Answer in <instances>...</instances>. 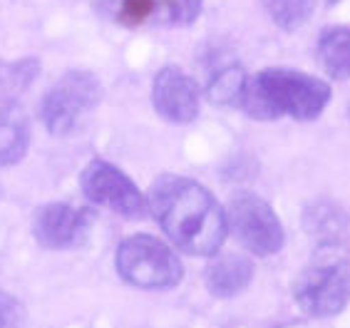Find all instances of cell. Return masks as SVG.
Returning <instances> with one entry per match:
<instances>
[{"instance_id":"cell-13","label":"cell","mask_w":350,"mask_h":328,"mask_svg":"<svg viewBox=\"0 0 350 328\" xmlns=\"http://www.w3.org/2000/svg\"><path fill=\"white\" fill-rule=\"evenodd\" d=\"M318 60L333 80L345 82L350 73V30L345 25L328 27L318 40Z\"/></svg>"},{"instance_id":"cell-2","label":"cell","mask_w":350,"mask_h":328,"mask_svg":"<svg viewBox=\"0 0 350 328\" xmlns=\"http://www.w3.org/2000/svg\"><path fill=\"white\" fill-rule=\"evenodd\" d=\"M330 102V85L316 75L291 70V67H266L243 80L236 105L261 122L291 117L310 122L321 117Z\"/></svg>"},{"instance_id":"cell-4","label":"cell","mask_w":350,"mask_h":328,"mask_svg":"<svg viewBox=\"0 0 350 328\" xmlns=\"http://www.w3.org/2000/svg\"><path fill=\"white\" fill-rule=\"evenodd\" d=\"M102 100V85L88 70H70L47 90L40 102V120L50 134L77 132Z\"/></svg>"},{"instance_id":"cell-5","label":"cell","mask_w":350,"mask_h":328,"mask_svg":"<svg viewBox=\"0 0 350 328\" xmlns=\"http://www.w3.org/2000/svg\"><path fill=\"white\" fill-rule=\"evenodd\" d=\"M117 271L137 288H174L184 279L179 256L152 234L127 236L117 249Z\"/></svg>"},{"instance_id":"cell-15","label":"cell","mask_w":350,"mask_h":328,"mask_svg":"<svg viewBox=\"0 0 350 328\" xmlns=\"http://www.w3.org/2000/svg\"><path fill=\"white\" fill-rule=\"evenodd\" d=\"M40 62L35 58H23V60H0V102L13 100L15 94L25 92L33 80L38 77Z\"/></svg>"},{"instance_id":"cell-18","label":"cell","mask_w":350,"mask_h":328,"mask_svg":"<svg viewBox=\"0 0 350 328\" xmlns=\"http://www.w3.org/2000/svg\"><path fill=\"white\" fill-rule=\"evenodd\" d=\"M154 15V0H122L117 21L124 27H139Z\"/></svg>"},{"instance_id":"cell-1","label":"cell","mask_w":350,"mask_h":328,"mask_svg":"<svg viewBox=\"0 0 350 328\" xmlns=\"http://www.w3.org/2000/svg\"><path fill=\"white\" fill-rule=\"evenodd\" d=\"M147 212L176 247L191 256L219 254L226 241V214L209 189L179 175L154 179L147 194Z\"/></svg>"},{"instance_id":"cell-9","label":"cell","mask_w":350,"mask_h":328,"mask_svg":"<svg viewBox=\"0 0 350 328\" xmlns=\"http://www.w3.org/2000/svg\"><path fill=\"white\" fill-rule=\"evenodd\" d=\"M152 102L159 117L172 125H189L199 114L202 88L199 82L187 75L182 67L167 65L154 75L152 85Z\"/></svg>"},{"instance_id":"cell-10","label":"cell","mask_w":350,"mask_h":328,"mask_svg":"<svg viewBox=\"0 0 350 328\" xmlns=\"http://www.w3.org/2000/svg\"><path fill=\"white\" fill-rule=\"evenodd\" d=\"M243 80V65L231 55L214 53L206 58V82H204V94L211 105H236L241 94Z\"/></svg>"},{"instance_id":"cell-3","label":"cell","mask_w":350,"mask_h":328,"mask_svg":"<svg viewBox=\"0 0 350 328\" xmlns=\"http://www.w3.org/2000/svg\"><path fill=\"white\" fill-rule=\"evenodd\" d=\"M298 306L310 316H336L348 303V256L340 244H321L316 259L293 286Z\"/></svg>"},{"instance_id":"cell-7","label":"cell","mask_w":350,"mask_h":328,"mask_svg":"<svg viewBox=\"0 0 350 328\" xmlns=\"http://www.w3.org/2000/svg\"><path fill=\"white\" fill-rule=\"evenodd\" d=\"M82 194L92 204L105 207L127 219H142L147 214V199L139 187L120 167L107 160H92L80 175Z\"/></svg>"},{"instance_id":"cell-19","label":"cell","mask_w":350,"mask_h":328,"mask_svg":"<svg viewBox=\"0 0 350 328\" xmlns=\"http://www.w3.org/2000/svg\"><path fill=\"white\" fill-rule=\"evenodd\" d=\"M23 323H25L23 303L8 291H0V328H23Z\"/></svg>"},{"instance_id":"cell-11","label":"cell","mask_w":350,"mask_h":328,"mask_svg":"<svg viewBox=\"0 0 350 328\" xmlns=\"http://www.w3.org/2000/svg\"><path fill=\"white\" fill-rule=\"evenodd\" d=\"M254 279V264L241 254H221L211 259L204 271V283L219 299H231L241 294Z\"/></svg>"},{"instance_id":"cell-6","label":"cell","mask_w":350,"mask_h":328,"mask_svg":"<svg viewBox=\"0 0 350 328\" xmlns=\"http://www.w3.org/2000/svg\"><path fill=\"white\" fill-rule=\"evenodd\" d=\"M226 214V229L236 241L258 256H273L283 247V227L269 201L254 192H239L231 197Z\"/></svg>"},{"instance_id":"cell-16","label":"cell","mask_w":350,"mask_h":328,"mask_svg":"<svg viewBox=\"0 0 350 328\" xmlns=\"http://www.w3.org/2000/svg\"><path fill=\"white\" fill-rule=\"evenodd\" d=\"M271 21L281 30H298L316 13L318 0H261Z\"/></svg>"},{"instance_id":"cell-14","label":"cell","mask_w":350,"mask_h":328,"mask_svg":"<svg viewBox=\"0 0 350 328\" xmlns=\"http://www.w3.org/2000/svg\"><path fill=\"white\" fill-rule=\"evenodd\" d=\"M306 229L310 236L321 239V244H340L345 239V214L343 209L328 201H318L306 212Z\"/></svg>"},{"instance_id":"cell-8","label":"cell","mask_w":350,"mask_h":328,"mask_svg":"<svg viewBox=\"0 0 350 328\" xmlns=\"http://www.w3.org/2000/svg\"><path fill=\"white\" fill-rule=\"evenodd\" d=\"M94 224V212L88 207H75L68 201H53L38 209L33 221V234L42 249L65 251L88 244Z\"/></svg>"},{"instance_id":"cell-17","label":"cell","mask_w":350,"mask_h":328,"mask_svg":"<svg viewBox=\"0 0 350 328\" xmlns=\"http://www.w3.org/2000/svg\"><path fill=\"white\" fill-rule=\"evenodd\" d=\"M204 0H154V15L162 25L189 27L202 15Z\"/></svg>"},{"instance_id":"cell-12","label":"cell","mask_w":350,"mask_h":328,"mask_svg":"<svg viewBox=\"0 0 350 328\" xmlns=\"http://www.w3.org/2000/svg\"><path fill=\"white\" fill-rule=\"evenodd\" d=\"M30 144V120L15 100L3 102L0 108V164H18Z\"/></svg>"}]
</instances>
